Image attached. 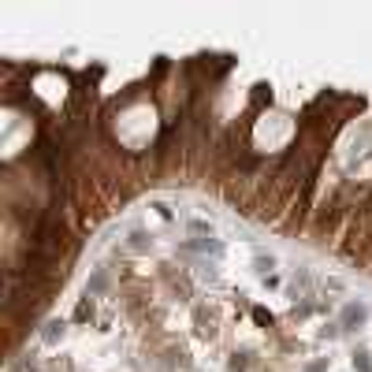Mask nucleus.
Masks as SVG:
<instances>
[{
	"mask_svg": "<svg viewBox=\"0 0 372 372\" xmlns=\"http://www.w3.org/2000/svg\"><path fill=\"white\" fill-rule=\"evenodd\" d=\"M89 313H93V305H89V298H82L79 309H75V320H89Z\"/></svg>",
	"mask_w": 372,
	"mask_h": 372,
	"instance_id": "obj_3",
	"label": "nucleus"
},
{
	"mask_svg": "<svg viewBox=\"0 0 372 372\" xmlns=\"http://www.w3.org/2000/svg\"><path fill=\"white\" fill-rule=\"evenodd\" d=\"M368 317V309L365 305H346V313H343V324H346V328H354V324H361Z\"/></svg>",
	"mask_w": 372,
	"mask_h": 372,
	"instance_id": "obj_1",
	"label": "nucleus"
},
{
	"mask_svg": "<svg viewBox=\"0 0 372 372\" xmlns=\"http://www.w3.org/2000/svg\"><path fill=\"white\" fill-rule=\"evenodd\" d=\"M354 368H361V372H372V365H368V354L361 350L358 358H354Z\"/></svg>",
	"mask_w": 372,
	"mask_h": 372,
	"instance_id": "obj_4",
	"label": "nucleus"
},
{
	"mask_svg": "<svg viewBox=\"0 0 372 372\" xmlns=\"http://www.w3.org/2000/svg\"><path fill=\"white\" fill-rule=\"evenodd\" d=\"M56 339H64V324H49V331H45V343H56Z\"/></svg>",
	"mask_w": 372,
	"mask_h": 372,
	"instance_id": "obj_2",
	"label": "nucleus"
}]
</instances>
